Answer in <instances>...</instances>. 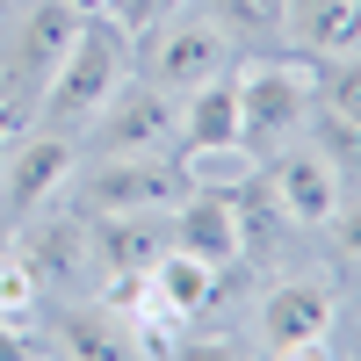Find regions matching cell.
Returning a JSON list of instances; mask_svg holds the SVG:
<instances>
[{
  "instance_id": "cell-1",
  "label": "cell",
  "mask_w": 361,
  "mask_h": 361,
  "mask_svg": "<svg viewBox=\"0 0 361 361\" xmlns=\"http://www.w3.org/2000/svg\"><path fill=\"white\" fill-rule=\"evenodd\" d=\"M123 66H130V37H123L109 15H80L66 58H58V73L44 80V94H37V102H44V123H51V130L94 123L102 102L123 87Z\"/></svg>"
},
{
  "instance_id": "cell-2",
  "label": "cell",
  "mask_w": 361,
  "mask_h": 361,
  "mask_svg": "<svg viewBox=\"0 0 361 361\" xmlns=\"http://www.w3.org/2000/svg\"><path fill=\"white\" fill-rule=\"evenodd\" d=\"M231 87H238V145L253 152V166L304 137V123H311V66L253 58V66H238Z\"/></svg>"
},
{
  "instance_id": "cell-3",
  "label": "cell",
  "mask_w": 361,
  "mask_h": 361,
  "mask_svg": "<svg viewBox=\"0 0 361 361\" xmlns=\"http://www.w3.org/2000/svg\"><path fill=\"white\" fill-rule=\"evenodd\" d=\"M253 180L267 188V202L282 209V224H325L340 209V166L318 152V145H282V152H267L260 166H253Z\"/></svg>"
},
{
  "instance_id": "cell-4",
  "label": "cell",
  "mask_w": 361,
  "mask_h": 361,
  "mask_svg": "<svg viewBox=\"0 0 361 361\" xmlns=\"http://www.w3.org/2000/svg\"><path fill=\"white\" fill-rule=\"evenodd\" d=\"M333 325H340V296L311 275H289L260 296V347L267 354H325Z\"/></svg>"
},
{
  "instance_id": "cell-5",
  "label": "cell",
  "mask_w": 361,
  "mask_h": 361,
  "mask_svg": "<svg viewBox=\"0 0 361 361\" xmlns=\"http://www.w3.org/2000/svg\"><path fill=\"white\" fill-rule=\"evenodd\" d=\"M180 166L159 159V152H102V166L80 180V209H166L180 202Z\"/></svg>"
},
{
  "instance_id": "cell-6",
  "label": "cell",
  "mask_w": 361,
  "mask_h": 361,
  "mask_svg": "<svg viewBox=\"0 0 361 361\" xmlns=\"http://www.w3.org/2000/svg\"><path fill=\"white\" fill-rule=\"evenodd\" d=\"M166 246H173V231L152 209H94L87 217V260L102 267V282H145Z\"/></svg>"
},
{
  "instance_id": "cell-7",
  "label": "cell",
  "mask_w": 361,
  "mask_h": 361,
  "mask_svg": "<svg viewBox=\"0 0 361 361\" xmlns=\"http://www.w3.org/2000/svg\"><path fill=\"white\" fill-rule=\"evenodd\" d=\"M173 130H180V102L166 94L159 80L152 87H130L123 80L102 102V116H94V145H102V152H166Z\"/></svg>"
},
{
  "instance_id": "cell-8",
  "label": "cell",
  "mask_w": 361,
  "mask_h": 361,
  "mask_svg": "<svg viewBox=\"0 0 361 361\" xmlns=\"http://www.w3.org/2000/svg\"><path fill=\"white\" fill-rule=\"evenodd\" d=\"M231 73V37L217 22H159L152 29V80L166 94H195L202 80Z\"/></svg>"
},
{
  "instance_id": "cell-9",
  "label": "cell",
  "mask_w": 361,
  "mask_h": 361,
  "mask_svg": "<svg viewBox=\"0 0 361 361\" xmlns=\"http://www.w3.org/2000/svg\"><path fill=\"white\" fill-rule=\"evenodd\" d=\"M73 180V145L44 130V137H8V152H0V195H8L22 217L29 209H44L58 188Z\"/></svg>"
},
{
  "instance_id": "cell-10",
  "label": "cell",
  "mask_w": 361,
  "mask_h": 361,
  "mask_svg": "<svg viewBox=\"0 0 361 361\" xmlns=\"http://www.w3.org/2000/svg\"><path fill=\"white\" fill-rule=\"evenodd\" d=\"M173 246L195 253V260H209V267L246 260V246H238V202H231V188H180V202H173Z\"/></svg>"
},
{
  "instance_id": "cell-11",
  "label": "cell",
  "mask_w": 361,
  "mask_h": 361,
  "mask_svg": "<svg viewBox=\"0 0 361 361\" xmlns=\"http://www.w3.org/2000/svg\"><path fill=\"white\" fill-rule=\"evenodd\" d=\"M73 29H80V8H66V0H44V8L22 22V37H15V66H8L15 94H44V80L58 73V58H66Z\"/></svg>"
},
{
  "instance_id": "cell-12",
  "label": "cell",
  "mask_w": 361,
  "mask_h": 361,
  "mask_svg": "<svg viewBox=\"0 0 361 361\" xmlns=\"http://www.w3.org/2000/svg\"><path fill=\"white\" fill-rule=\"evenodd\" d=\"M282 29L318 58L361 51V0H282Z\"/></svg>"
},
{
  "instance_id": "cell-13",
  "label": "cell",
  "mask_w": 361,
  "mask_h": 361,
  "mask_svg": "<svg viewBox=\"0 0 361 361\" xmlns=\"http://www.w3.org/2000/svg\"><path fill=\"white\" fill-rule=\"evenodd\" d=\"M217 275L224 267H209V260H195V253H180V246H166L159 260H152V304L180 325V318H202L209 304H217Z\"/></svg>"
},
{
  "instance_id": "cell-14",
  "label": "cell",
  "mask_w": 361,
  "mask_h": 361,
  "mask_svg": "<svg viewBox=\"0 0 361 361\" xmlns=\"http://www.w3.org/2000/svg\"><path fill=\"white\" fill-rule=\"evenodd\" d=\"M180 152H202V145H238V87L224 80H202L188 102H180Z\"/></svg>"
},
{
  "instance_id": "cell-15",
  "label": "cell",
  "mask_w": 361,
  "mask_h": 361,
  "mask_svg": "<svg viewBox=\"0 0 361 361\" xmlns=\"http://www.w3.org/2000/svg\"><path fill=\"white\" fill-rule=\"evenodd\" d=\"M51 347L94 354V361H109V354H137V325H130V311H116V304H87V311H66V318H58Z\"/></svg>"
},
{
  "instance_id": "cell-16",
  "label": "cell",
  "mask_w": 361,
  "mask_h": 361,
  "mask_svg": "<svg viewBox=\"0 0 361 361\" xmlns=\"http://www.w3.org/2000/svg\"><path fill=\"white\" fill-rule=\"evenodd\" d=\"M22 260H29V275H37V282H80V267H87V217L73 209V217L29 231Z\"/></svg>"
},
{
  "instance_id": "cell-17",
  "label": "cell",
  "mask_w": 361,
  "mask_h": 361,
  "mask_svg": "<svg viewBox=\"0 0 361 361\" xmlns=\"http://www.w3.org/2000/svg\"><path fill=\"white\" fill-rule=\"evenodd\" d=\"M311 87H318V109L325 116L361 123V51H340L333 66H325V80H311Z\"/></svg>"
},
{
  "instance_id": "cell-18",
  "label": "cell",
  "mask_w": 361,
  "mask_h": 361,
  "mask_svg": "<svg viewBox=\"0 0 361 361\" xmlns=\"http://www.w3.org/2000/svg\"><path fill=\"white\" fill-rule=\"evenodd\" d=\"M102 15L123 29V37H152L159 22H173V15H180V0H109Z\"/></svg>"
},
{
  "instance_id": "cell-19",
  "label": "cell",
  "mask_w": 361,
  "mask_h": 361,
  "mask_svg": "<svg viewBox=\"0 0 361 361\" xmlns=\"http://www.w3.org/2000/svg\"><path fill=\"white\" fill-rule=\"evenodd\" d=\"M37 275H29V260L15 253V260H0V311H8V318H29V304H37Z\"/></svg>"
},
{
  "instance_id": "cell-20",
  "label": "cell",
  "mask_w": 361,
  "mask_h": 361,
  "mask_svg": "<svg viewBox=\"0 0 361 361\" xmlns=\"http://www.w3.org/2000/svg\"><path fill=\"white\" fill-rule=\"evenodd\" d=\"M325 231H333L340 260H354V267H361V195H340V209L325 217Z\"/></svg>"
},
{
  "instance_id": "cell-21",
  "label": "cell",
  "mask_w": 361,
  "mask_h": 361,
  "mask_svg": "<svg viewBox=\"0 0 361 361\" xmlns=\"http://www.w3.org/2000/svg\"><path fill=\"white\" fill-rule=\"evenodd\" d=\"M217 8L238 29H282V0H217Z\"/></svg>"
},
{
  "instance_id": "cell-22",
  "label": "cell",
  "mask_w": 361,
  "mask_h": 361,
  "mask_svg": "<svg viewBox=\"0 0 361 361\" xmlns=\"http://www.w3.org/2000/svg\"><path fill=\"white\" fill-rule=\"evenodd\" d=\"M44 347H51V340H37L22 318H8V311H0V361H22V354H44Z\"/></svg>"
},
{
  "instance_id": "cell-23",
  "label": "cell",
  "mask_w": 361,
  "mask_h": 361,
  "mask_svg": "<svg viewBox=\"0 0 361 361\" xmlns=\"http://www.w3.org/2000/svg\"><path fill=\"white\" fill-rule=\"evenodd\" d=\"M8 137H15V102H0V152H8Z\"/></svg>"
},
{
  "instance_id": "cell-24",
  "label": "cell",
  "mask_w": 361,
  "mask_h": 361,
  "mask_svg": "<svg viewBox=\"0 0 361 361\" xmlns=\"http://www.w3.org/2000/svg\"><path fill=\"white\" fill-rule=\"evenodd\" d=\"M66 8H80V15H102V8H109V0H66Z\"/></svg>"
}]
</instances>
